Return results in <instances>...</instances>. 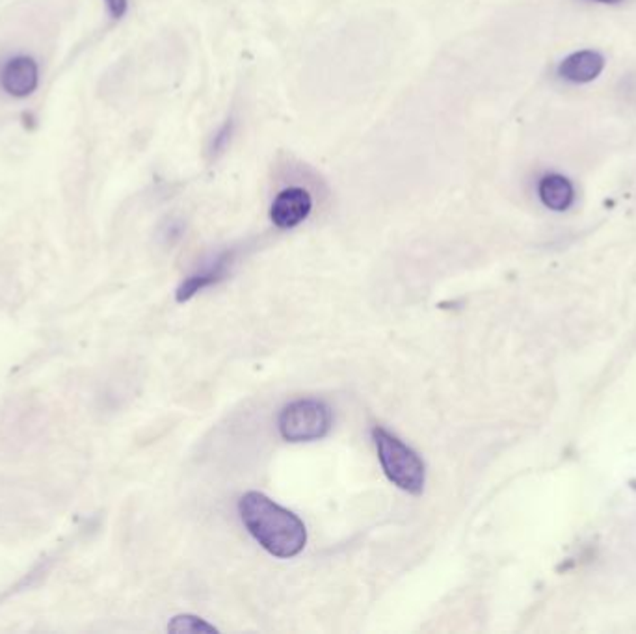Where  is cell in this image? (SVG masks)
<instances>
[{
  "mask_svg": "<svg viewBox=\"0 0 636 634\" xmlns=\"http://www.w3.org/2000/svg\"><path fill=\"white\" fill-rule=\"evenodd\" d=\"M243 523L248 533L278 559H295L307 543L304 521L276 505L259 491L246 493L238 503Z\"/></svg>",
  "mask_w": 636,
  "mask_h": 634,
  "instance_id": "6da1fadb",
  "label": "cell"
},
{
  "mask_svg": "<svg viewBox=\"0 0 636 634\" xmlns=\"http://www.w3.org/2000/svg\"><path fill=\"white\" fill-rule=\"evenodd\" d=\"M373 439L387 479L402 491L420 495L424 482H427V469L417 453L380 427L373 430Z\"/></svg>",
  "mask_w": 636,
  "mask_h": 634,
  "instance_id": "7a4b0ae2",
  "label": "cell"
},
{
  "mask_svg": "<svg viewBox=\"0 0 636 634\" xmlns=\"http://www.w3.org/2000/svg\"><path fill=\"white\" fill-rule=\"evenodd\" d=\"M331 409L321 401H296L279 415V434L285 441L304 443L316 441L331 430Z\"/></svg>",
  "mask_w": 636,
  "mask_h": 634,
  "instance_id": "3957f363",
  "label": "cell"
},
{
  "mask_svg": "<svg viewBox=\"0 0 636 634\" xmlns=\"http://www.w3.org/2000/svg\"><path fill=\"white\" fill-rule=\"evenodd\" d=\"M40 86V66L32 57L17 55L0 67V88L13 99L31 97Z\"/></svg>",
  "mask_w": 636,
  "mask_h": 634,
  "instance_id": "277c9868",
  "label": "cell"
},
{
  "mask_svg": "<svg viewBox=\"0 0 636 634\" xmlns=\"http://www.w3.org/2000/svg\"><path fill=\"white\" fill-rule=\"evenodd\" d=\"M313 208L311 194L300 187H290L278 194L270 208V220L279 229H293L300 225Z\"/></svg>",
  "mask_w": 636,
  "mask_h": 634,
  "instance_id": "5b68a950",
  "label": "cell"
},
{
  "mask_svg": "<svg viewBox=\"0 0 636 634\" xmlns=\"http://www.w3.org/2000/svg\"><path fill=\"white\" fill-rule=\"evenodd\" d=\"M605 69V58L596 50H579L562 60L559 75L568 83L587 84L596 81Z\"/></svg>",
  "mask_w": 636,
  "mask_h": 634,
  "instance_id": "8992f818",
  "label": "cell"
},
{
  "mask_svg": "<svg viewBox=\"0 0 636 634\" xmlns=\"http://www.w3.org/2000/svg\"><path fill=\"white\" fill-rule=\"evenodd\" d=\"M538 194H540L542 203L547 208L556 210V213H562V210L570 208L575 199L573 184L570 182L568 177L559 175V173H549V175L542 177V181L538 184Z\"/></svg>",
  "mask_w": 636,
  "mask_h": 634,
  "instance_id": "52a82bcc",
  "label": "cell"
},
{
  "mask_svg": "<svg viewBox=\"0 0 636 634\" xmlns=\"http://www.w3.org/2000/svg\"><path fill=\"white\" fill-rule=\"evenodd\" d=\"M229 262H231V255L225 253L224 257H220L212 267L205 269L203 272L199 274H194L190 276L187 281H182V285L177 288V302H187L190 300L192 296H196L199 290L210 286V285H215L218 281H222L225 276H227V267H229Z\"/></svg>",
  "mask_w": 636,
  "mask_h": 634,
  "instance_id": "ba28073f",
  "label": "cell"
},
{
  "mask_svg": "<svg viewBox=\"0 0 636 634\" xmlns=\"http://www.w3.org/2000/svg\"><path fill=\"white\" fill-rule=\"evenodd\" d=\"M168 630L170 632H179V634H203V632H216L218 629L215 625H210L207 623L205 620L198 618V616H190V614H184V616H175L170 625H168Z\"/></svg>",
  "mask_w": 636,
  "mask_h": 634,
  "instance_id": "9c48e42d",
  "label": "cell"
},
{
  "mask_svg": "<svg viewBox=\"0 0 636 634\" xmlns=\"http://www.w3.org/2000/svg\"><path fill=\"white\" fill-rule=\"evenodd\" d=\"M233 125H234L233 119H227L225 125L216 132V136H215V140H212V145H210L212 154H218L225 149V145L231 140V135H233Z\"/></svg>",
  "mask_w": 636,
  "mask_h": 634,
  "instance_id": "30bf717a",
  "label": "cell"
},
{
  "mask_svg": "<svg viewBox=\"0 0 636 634\" xmlns=\"http://www.w3.org/2000/svg\"><path fill=\"white\" fill-rule=\"evenodd\" d=\"M104 6L114 21H119L128 12V0H104Z\"/></svg>",
  "mask_w": 636,
  "mask_h": 634,
  "instance_id": "8fae6325",
  "label": "cell"
},
{
  "mask_svg": "<svg viewBox=\"0 0 636 634\" xmlns=\"http://www.w3.org/2000/svg\"><path fill=\"white\" fill-rule=\"evenodd\" d=\"M594 3H599V4H620V3H623V0H594Z\"/></svg>",
  "mask_w": 636,
  "mask_h": 634,
  "instance_id": "7c38bea8",
  "label": "cell"
}]
</instances>
